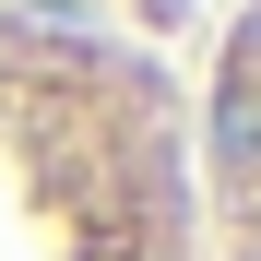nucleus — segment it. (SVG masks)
Returning a JSON list of instances; mask_svg holds the SVG:
<instances>
[{
	"label": "nucleus",
	"instance_id": "f257e3e1",
	"mask_svg": "<svg viewBox=\"0 0 261 261\" xmlns=\"http://www.w3.org/2000/svg\"><path fill=\"white\" fill-rule=\"evenodd\" d=\"M0 261H214L190 95L36 0H0Z\"/></svg>",
	"mask_w": 261,
	"mask_h": 261
},
{
	"label": "nucleus",
	"instance_id": "f03ea898",
	"mask_svg": "<svg viewBox=\"0 0 261 261\" xmlns=\"http://www.w3.org/2000/svg\"><path fill=\"white\" fill-rule=\"evenodd\" d=\"M202 238L214 261H261V0L226 24V60L202 83Z\"/></svg>",
	"mask_w": 261,
	"mask_h": 261
}]
</instances>
